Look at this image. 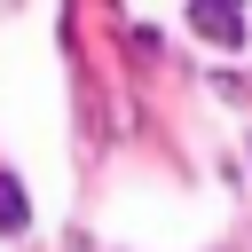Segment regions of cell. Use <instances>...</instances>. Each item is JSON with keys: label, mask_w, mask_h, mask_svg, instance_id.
I'll return each mask as SVG.
<instances>
[{"label": "cell", "mask_w": 252, "mask_h": 252, "mask_svg": "<svg viewBox=\"0 0 252 252\" xmlns=\"http://www.w3.org/2000/svg\"><path fill=\"white\" fill-rule=\"evenodd\" d=\"M16 228H32V197L16 173H0V236H16Z\"/></svg>", "instance_id": "cell-2"}, {"label": "cell", "mask_w": 252, "mask_h": 252, "mask_svg": "<svg viewBox=\"0 0 252 252\" xmlns=\"http://www.w3.org/2000/svg\"><path fill=\"white\" fill-rule=\"evenodd\" d=\"M189 24H197L205 39H220V47H236V39H244V16H236V8H189Z\"/></svg>", "instance_id": "cell-1"}]
</instances>
